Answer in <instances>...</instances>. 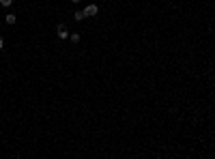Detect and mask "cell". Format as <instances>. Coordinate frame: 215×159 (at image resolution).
Masks as SVG:
<instances>
[{"instance_id":"obj_1","label":"cell","mask_w":215,"mask_h":159,"mask_svg":"<svg viewBox=\"0 0 215 159\" xmlns=\"http://www.w3.org/2000/svg\"><path fill=\"white\" fill-rule=\"evenodd\" d=\"M97 13H99V6H97V4H88V6L84 9V15H86V17H95Z\"/></svg>"},{"instance_id":"obj_5","label":"cell","mask_w":215,"mask_h":159,"mask_svg":"<svg viewBox=\"0 0 215 159\" xmlns=\"http://www.w3.org/2000/svg\"><path fill=\"white\" fill-rule=\"evenodd\" d=\"M69 39L73 41V43H78V41H80V35H78V32H73V35H69Z\"/></svg>"},{"instance_id":"obj_4","label":"cell","mask_w":215,"mask_h":159,"mask_svg":"<svg viewBox=\"0 0 215 159\" xmlns=\"http://www.w3.org/2000/svg\"><path fill=\"white\" fill-rule=\"evenodd\" d=\"M73 17H75V22H82L86 15H84V11H75V13H73Z\"/></svg>"},{"instance_id":"obj_6","label":"cell","mask_w":215,"mask_h":159,"mask_svg":"<svg viewBox=\"0 0 215 159\" xmlns=\"http://www.w3.org/2000/svg\"><path fill=\"white\" fill-rule=\"evenodd\" d=\"M0 4H2V6H11V4H13V0H0Z\"/></svg>"},{"instance_id":"obj_7","label":"cell","mask_w":215,"mask_h":159,"mask_svg":"<svg viewBox=\"0 0 215 159\" xmlns=\"http://www.w3.org/2000/svg\"><path fill=\"white\" fill-rule=\"evenodd\" d=\"M2 47H4V39H0V49H2Z\"/></svg>"},{"instance_id":"obj_3","label":"cell","mask_w":215,"mask_h":159,"mask_svg":"<svg viewBox=\"0 0 215 159\" xmlns=\"http://www.w3.org/2000/svg\"><path fill=\"white\" fill-rule=\"evenodd\" d=\"M4 22H6V24H15V22H17V17H15L13 13H9V15L4 17Z\"/></svg>"},{"instance_id":"obj_2","label":"cell","mask_w":215,"mask_h":159,"mask_svg":"<svg viewBox=\"0 0 215 159\" xmlns=\"http://www.w3.org/2000/svg\"><path fill=\"white\" fill-rule=\"evenodd\" d=\"M58 39H69V30H67V26H58Z\"/></svg>"},{"instance_id":"obj_8","label":"cell","mask_w":215,"mask_h":159,"mask_svg":"<svg viewBox=\"0 0 215 159\" xmlns=\"http://www.w3.org/2000/svg\"><path fill=\"white\" fill-rule=\"evenodd\" d=\"M71 2H80V0H71Z\"/></svg>"},{"instance_id":"obj_9","label":"cell","mask_w":215,"mask_h":159,"mask_svg":"<svg viewBox=\"0 0 215 159\" xmlns=\"http://www.w3.org/2000/svg\"><path fill=\"white\" fill-rule=\"evenodd\" d=\"M0 26H2V24H0Z\"/></svg>"}]
</instances>
